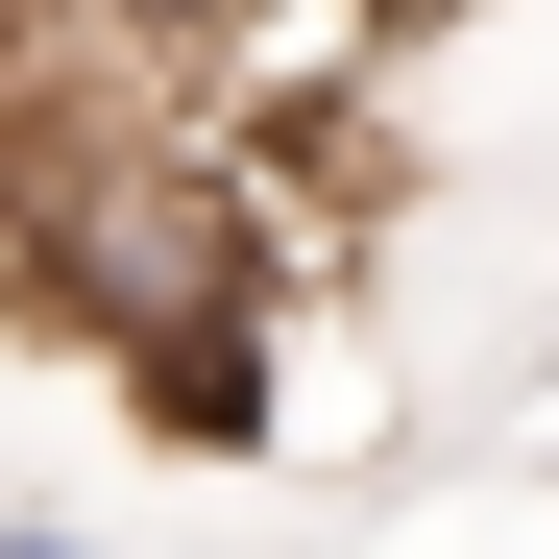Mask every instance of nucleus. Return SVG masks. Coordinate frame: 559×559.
<instances>
[{
  "mask_svg": "<svg viewBox=\"0 0 559 559\" xmlns=\"http://www.w3.org/2000/svg\"><path fill=\"white\" fill-rule=\"evenodd\" d=\"M0 559H98V535H49V511H0Z\"/></svg>",
  "mask_w": 559,
  "mask_h": 559,
  "instance_id": "nucleus-1",
  "label": "nucleus"
}]
</instances>
